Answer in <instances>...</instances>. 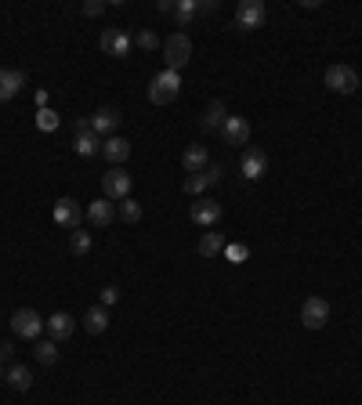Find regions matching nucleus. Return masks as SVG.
I'll return each mask as SVG.
<instances>
[{"label": "nucleus", "instance_id": "6ab92c4d", "mask_svg": "<svg viewBox=\"0 0 362 405\" xmlns=\"http://www.w3.org/2000/svg\"><path fill=\"white\" fill-rule=\"evenodd\" d=\"M225 120H228L225 102H221V98H214V102L207 105V112H203V116H199V127H203V131H221V127H225Z\"/></svg>", "mask_w": 362, "mask_h": 405}, {"label": "nucleus", "instance_id": "6e6552de", "mask_svg": "<svg viewBox=\"0 0 362 405\" xmlns=\"http://www.w3.org/2000/svg\"><path fill=\"white\" fill-rule=\"evenodd\" d=\"M217 181H221V167H217V163H210L207 170H199V174H188L185 177V196H203V192H207L210 185H217Z\"/></svg>", "mask_w": 362, "mask_h": 405}, {"label": "nucleus", "instance_id": "e433bc0d", "mask_svg": "<svg viewBox=\"0 0 362 405\" xmlns=\"http://www.w3.org/2000/svg\"><path fill=\"white\" fill-rule=\"evenodd\" d=\"M0 380H4V366H0Z\"/></svg>", "mask_w": 362, "mask_h": 405}, {"label": "nucleus", "instance_id": "c756f323", "mask_svg": "<svg viewBox=\"0 0 362 405\" xmlns=\"http://www.w3.org/2000/svg\"><path fill=\"white\" fill-rule=\"evenodd\" d=\"M246 253H250V250L243 246V242H232V246H225V257H228L232 264H243V261H246Z\"/></svg>", "mask_w": 362, "mask_h": 405}, {"label": "nucleus", "instance_id": "a211bd4d", "mask_svg": "<svg viewBox=\"0 0 362 405\" xmlns=\"http://www.w3.org/2000/svg\"><path fill=\"white\" fill-rule=\"evenodd\" d=\"M181 167H185V174L207 170V167H210V152L203 149V145H188V149L181 152Z\"/></svg>", "mask_w": 362, "mask_h": 405}, {"label": "nucleus", "instance_id": "1a4fd4ad", "mask_svg": "<svg viewBox=\"0 0 362 405\" xmlns=\"http://www.w3.org/2000/svg\"><path fill=\"white\" fill-rule=\"evenodd\" d=\"M131 47H134V40H131L127 29H105V33H102V51H105V55H113V58H127V55H131Z\"/></svg>", "mask_w": 362, "mask_h": 405}, {"label": "nucleus", "instance_id": "b1692460", "mask_svg": "<svg viewBox=\"0 0 362 405\" xmlns=\"http://www.w3.org/2000/svg\"><path fill=\"white\" fill-rule=\"evenodd\" d=\"M91 246H94V239H91V232H84V228H76V232L69 235V253H73V257H87V253H91Z\"/></svg>", "mask_w": 362, "mask_h": 405}, {"label": "nucleus", "instance_id": "ddd939ff", "mask_svg": "<svg viewBox=\"0 0 362 405\" xmlns=\"http://www.w3.org/2000/svg\"><path fill=\"white\" fill-rule=\"evenodd\" d=\"M116 127H120V112H116L113 105H105V109H98V112L91 116V131L98 134V138H113Z\"/></svg>", "mask_w": 362, "mask_h": 405}, {"label": "nucleus", "instance_id": "0eeeda50", "mask_svg": "<svg viewBox=\"0 0 362 405\" xmlns=\"http://www.w3.org/2000/svg\"><path fill=\"white\" fill-rule=\"evenodd\" d=\"M301 322H305L308 330H323L326 322H329V304H326V297H308L301 304Z\"/></svg>", "mask_w": 362, "mask_h": 405}, {"label": "nucleus", "instance_id": "a878e982", "mask_svg": "<svg viewBox=\"0 0 362 405\" xmlns=\"http://www.w3.org/2000/svg\"><path fill=\"white\" fill-rule=\"evenodd\" d=\"M33 354H37L40 366H55V362H58V344H55V340H37Z\"/></svg>", "mask_w": 362, "mask_h": 405}, {"label": "nucleus", "instance_id": "2eb2a0df", "mask_svg": "<svg viewBox=\"0 0 362 405\" xmlns=\"http://www.w3.org/2000/svg\"><path fill=\"white\" fill-rule=\"evenodd\" d=\"M84 214H87V221L94 224V228H105V224H113L116 221V206H113V199H94L87 210H84Z\"/></svg>", "mask_w": 362, "mask_h": 405}, {"label": "nucleus", "instance_id": "20e7f679", "mask_svg": "<svg viewBox=\"0 0 362 405\" xmlns=\"http://www.w3.org/2000/svg\"><path fill=\"white\" fill-rule=\"evenodd\" d=\"M326 87L334 94H355L359 91V73L352 66H344V62H337V66L326 69Z\"/></svg>", "mask_w": 362, "mask_h": 405}, {"label": "nucleus", "instance_id": "f257e3e1", "mask_svg": "<svg viewBox=\"0 0 362 405\" xmlns=\"http://www.w3.org/2000/svg\"><path fill=\"white\" fill-rule=\"evenodd\" d=\"M178 94H181V76L178 73L163 69V73L152 76V84H149V102L152 105H170Z\"/></svg>", "mask_w": 362, "mask_h": 405}, {"label": "nucleus", "instance_id": "2f4dec72", "mask_svg": "<svg viewBox=\"0 0 362 405\" xmlns=\"http://www.w3.org/2000/svg\"><path fill=\"white\" fill-rule=\"evenodd\" d=\"M102 11H105V4H102V0H87V4H84V15H87V19H98Z\"/></svg>", "mask_w": 362, "mask_h": 405}, {"label": "nucleus", "instance_id": "f3484780", "mask_svg": "<svg viewBox=\"0 0 362 405\" xmlns=\"http://www.w3.org/2000/svg\"><path fill=\"white\" fill-rule=\"evenodd\" d=\"M102 156L109 159V163H113V167H120V163H127V156H131V141L127 138H105L102 141Z\"/></svg>", "mask_w": 362, "mask_h": 405}, {"label": "nucleus", "instance_id": "4468645a", "mask_svg": "<svg viewBox=\"0 0 362 405\" xmlns=\"http://www.w3.org/2000/svg\"><path fill=\"white\" fill-rule=\"evenodd\" d=\"M44 326H47V333H51L55 344H62V340H69V336H73V330H76V318H73L69 312H55L51 318L44 322Z\"/></svg>", "mask_w": 362, "mask_h": 405}, {"label": "nucleus", "instance_id": "bb28decb", "mask_svg": "<svg viewBox=\"0 0 362 405\" xmlns=\"http://www.w3.org/2000/svg\"><path fill=\"white\" fill-rule=\"evenodd\" d=\"M174 19H178V26L185 29L188 22L196 19V0H181V4H174Z\"/></svg>", "mask_w": 362, "mask_h": 405}, {"label": "nucleus", "instance_id": "f8f14e48", "mask_svg": "<svg viewBox=\"0 0 362 405\" xmlns=\"http://www.w3.org/2000/svg\"><path fill=\"white\" fill-rule=\"evenodd\" d=\"M221 203H214V199H199V203H192V224H199V228H214L217 221H221Z\"/></svg>", "mask_w": 362, "mask_h": 405}, {"label": "nucleus", "instance_id": "7c9ffc66", "mask_svg": "<svg viewBox=\"0 0 362 405\" xmlns=\"http://www.w3.org/2000/svg\"><path fill=\"white\" fill-rule=\"evenodd\" d=\"M134 44H138V47H145V51H152V47H160V40H156L152 29H141V33L134 37Z\"/></svg>", "mask_w": 362, "mask_h": 405}, {"label": "nucleus", "instance_id": "dca6fc26", "mask_svg": "<svg viewBox=\"0 0 362 405\" xmlns=\"http://www.w3.org/2000/svg\"><path fill=\"white\" fill-rule=\"evenodd\" d=\"M221 138H225V145H246L250 141V123L243 120V116H228L225 120V127H221Z\"/></svg>", "mask_w": 362, "mask_h": 405}, {"label": "nucleus", "instance_id": "cd10ccee", "mask_svg": "<svg viewBox=\"0 0 362 405\" xmlns=\"http://www.w3.org/2000/svg\"><path fill=\"white\" fill-rule=\"evenodd\" d=\"M120 217L127 221V224H138V221H141V203H134V199H123V206H120Z\"/></svg>", "mask_w": 362, "mask_h": 405}, {"label": "nucleus", "instance_id": "c9c22d12", "mask_svg": "<svg viewBox=\"0 0 362 405\" xmlns=\"http://www.w3.org/2000/svg\"><path fill=\"white\" fill-rule=\"evenodd\" d=\"M11 354H15V348L8 344V340H0V366H4V362L11 359Z\"/></svg>", "mask_w": 362, "mask_h": 405}, {"label": "nucleus", "instance_id": "9b49d317", "mask_svg": "<svg viewBox=\"0 0 362 405\" xmlns=\"http://www.w3.org/2000/svg\"><path fill=\"white\" fill-rule=\"evenodd\" d=\"M80 221H84V210H80V203H76V199H58L55 203V224L76 232V228H80Z\"/></svg>", "mask_w": 362, "mask_h": 405}, {"label": "nucleus", "instance_id": "aec40b11", "mask_svg": "<svg viewBox=\"0 0 362 405\" xmlns=\"http://www.w3.org/2000/svg\"><path fill=\"white\" fill-rule=\"evenodd\" d=\"M84 330H87L91 336H98V333H105V330H109V312H105V304L87 307V315H84Z\"/></svg>", "mask_w": 362, "mask_h": 405}, {"label": "nucleus", "instance_id": "f03ea898", "mask_svg": "<svg viewBox=\"0 0 362 405\" xmlns=\"http://www.w3.org/2000/svg\"><path fill=\"white\" fill-rule=\"evenodd\" d=\"M163 58H167V69H170V73L185 69L188 58H192V40H188L181 29H178V33H170V37L163 40Z\"/></svg>", "mask_w": 362, "mask_h": 405}, {"label": "nucleus", "instance_id": "4be33fe9", "mask_svg": "<svg viewBox=\"0 0 362 405\" xmlns=\"http://www.w3.org/2000/svg\"><path fill=\"white\" fill-rule=\"evenodd\" d=\"M4 380H8V387H15V391H29V387H33V372H29V366H11Z\"/></svg>", "mask_w": 362, "mask_h": 405}, {"label": "nucleus", "instance_id": "4c0bfd02", "mask_svg": "<svg viewBox=\"0 0 362 405\" xmlns=\"http://www.w3.org/2000/svg\"><path fill=\"white\" fill-rule=\"evenodd\" d=\"M0 84H4V69H0Z\"/></svg>", "mask_w": 362, "mask_h": 405}, {"label": "nucleus", "instance_id": "393cba45", "mask_svg": "<svg viewBox=\"0 0 362 405\" xmlns=\"http://www.w3.org/2000/svg\"><path fill=\"white\" fill-rule=\"evenodd\" d=\"M225 246H228V242H225L221 235H217V232H207V235L199 239V253H203V257H217V253H225Z\"/></svg>", "mask_w": 362, "mask_h": 405}, {"label": "nucleus", "instance_id": "39448f33", "mask_svg": "<svg viewBox=\"0 0 362 405\" xmlns=\"http://www.w3.org/2000/svg\"><path fill=\"white\" fill-rule=\"evenodd\" d=\"M11 330H15V336H22V340H40L44 318L33 312V307H19V312L11 315Z\"/></svg>", "mask_w": 362, "mask_h": 405}, {"label": "nucleus", "instance_id": "7ed1b4c3", "mask_svg": "<svg viewBox=\"0 0 362 405\" xmlns=\"http://www.w3.org/2000/svg\"><path fill=\"white\" fill-rule=\"evenodd\" d=\"M102 196L113 199V203L131 199V174L120 170V167H113L109 174H102Z\"/></svg>", "mask_w": 362, "mask_h": 405}, {"label": "nucleus", "instance_id": "473e14b6", "mask_svg": "<svg viewBox=\"0 0 362 405\" xmlns=\"http://www.w3.org/2000/svg\"><path fill=\"white\" fill-rule=\"evenodd\" d=\"M116 297H120V289L116 286H102V304L109 307V304H116Z\"/></svg>", "mask_w": 362, "mask_h": 405}, {"label": "nucleus", "instance_id": "c85d7f7f", "mask_svg": "<svg viewBox=\"0 0 362 405\" xmlns=\"http://www.w3.org/2000/svg\"><path fill=\"white\" fill-rule=\"evenodd\" d=\"M37 127H40V131H55V127H58V116H55L51 109H40V112H37Z\"/></svg>", "mask_w": 362, "mask_h": 405}, {"label": "nucleus", "instance_id": "f704fd0d", "mask_svg": "<svg viewBox=\"0 0 362 405\" xmlns=\"http://www.w3.org/2000/svg\"><path fill=\"white\" fill-rule=\"evenodd\" d=\"M203 11H217V0H196V15Z\"/></svg>", "mask_w": 362, "mask_h": 405}, {"label": "nucleus", "instance_id": "5701e85b", "mask_svg": "<svg viewBox=\"0 0 362 405\" xmlns=\"http://www.w3.org/2000/svg\"><path fill=\"white\" fill-rule=\"evenodd\" d=\"M73 149H76V156H84V159H91L94 152H102V138L98 134H76V141H73Z\"/></svg>", "mask_w": 362, "mask_h": 405}, {"label": "nucleus", "instance_id": "423d86ee", "mask_svg": "<svg viewBox=\"0 0 362 405\" xmlns=\"http://www.w3.org/2000/svg\"><path fill=\"white\" fill-rule=\"evenodd\" d=\"M264 19H269V8H264L261 0H243V4L235 8V26H239L243 33H250V29H261Z\"/></svg>", "mask_w": 362, "mask_h": 405}, {"label": "nucleus", "instance_id": "9d476101", "mask_svg": "<svg viewBox=\"0 0 362 405\" xmlns=\"http://www.w3.org/2000/svg\"><path fill=\"white\" fill-rule=\"evenodd\" d=\"M239 174L246 177V181H257V177L269 174V156H264L261 149H246L243 159H239Z\"/></svg>", "mask_w": 362, "mask_h": 405}, {"label": "nucleus", "instance_id": "412c9836", "mask_svg": "<svg viewBox=\"0 0 362 405\" xmlns=\"http://www.w3.org/2000/svg\"><path fill=\"white\" fill-rule=\"evenodd\" d=\"M26 87V73L22 69H4V84H0V102H8V98H15Z\"/></svg>", "mask_w": 362, "mask_h": 405}, {"label": "nucleus", "instance_id": "72a5a7b5", "mask_svg": "<svg viewBox=\"0 0 362 405\" xmlns=\"http://www.w3.org/2000/svg\"><path fill=\"white\" fill-rule=\"evenodd\" d=\"M73 131L76 134H91V116H80V120L73 123Z\"/></svg>", "mask_w": 362, "mask_h": 405}]
</instances>
